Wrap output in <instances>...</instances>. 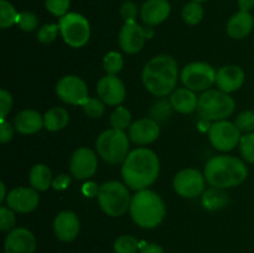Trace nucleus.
<instances>
[{
	"label": "nucleus",
	"mask_w": 254,
	"mask_h": 253,
	"mask_svg": "<svg viewBox=\"0 0 254 253\" xmlns=\"http://www.w3.org/2000/svg\"><path fill=\"white\" fill-rule=\"evenodd\" d=\"M160 173L158 155L148 148H138L128 154L122 166L124 184L131 190H145L153 185Z\"/></svg>",
	"instance_id": "nucleus-1"
},
{
	"label": "nucleus",
	"mask_w": 254,
	"mask_h": 253,
	"mask_svg": "<svg viewBox=\"0 0 254 253\" xmlns=\"http://www.w3.org/2000/svg\"><path fill=\"white\" fill-rule=\"evenodd\" d=\"M141 78L151 94L156 97L168 96L173 93L178 83V63L169 55H159L145 64Z\"/></svg>",
	"instance_id": "nucleus-2"
},
{
	"label": "nucleus",
	"mask_w": 254,
	"mask_h": 253,
	"mask_svg": "<svg viewBox=\"0 0 254 253\" xmlns=\"http://www.w3.org/2000/svg\"><path fill=\"white\" fill-rule=\"evenodd\" d=\"M206 181L211 186L230 189L241 185L248 176V169L241 159L230 155L211 158L205 166Z\"/></svg>",
	"instance_id": "nucleus-3"
},
{
	"label": "nucleus",
	"mask_w": 254,
	"mask_h": 253,
	"mask_svg": "<svg viewBox=\"0 0 254 253\" xmlns=\"http://www.w3.org/2000/svg\"><path fill=\"white\" fill-rule=\"evenodd\" d=\"M129 211L131 220L141 228L158 227L166 213L163 198L149 189L136 191L131 197Z\"/></svg>",
	"instance_id": "nucleus-4"
},
{
	"label": "nucleus",
	"mask_w": 254,
	"mask_h": 253,
	"mask_svg": "<svg viewBox=\"0 0 254 253\" xmlns=\"http://www.w3.org/2000/svg\"><path fill=\"white\" fill-rule=\"evenodd\" d=\"M97 198L102 211L111 217L123 216L131 202L128 186L119 181H107L99 186Z\"/></svg>",
	"instance_id": "nucleus-5"
},
{
	"label": "nucleus",
	"mask_w": 254,
	"mask_h": 253,
	"mask_svg": "<svg viewBox=\"0 0 254 253\" xmlns=\"http://www.w3.org/2000/svg\"><path fill=\"white\" fill-rule=\"evenodd\" d=\"M96 149L106 163L118 165L124 163L129 154V136L123 130L107 129L97 138Z\"/></svg>",
	"instance_id": "nucleus-6"
},
{
	"label": "nucleus",
	"mask_w": 254,
	"mask_h": 253,
	"mask_svg": "<svg viewBox=\"0 0 254 253\" xmlns=\"http://www.w3.org/2000/svg\"><path fill=\"white\" fill-rule=\"evenodd\" d=\"M235 101L220 89H207L198 97V116L205 121H225L235 112Z\"/></svg>",
	"instance_id": "nucleus-7"
},
{
	"label": "nucleus",
	"mask_w": 254,
	"mask_h": 253,
	"mask_svg": "<svg viewBox=\"0 0 254 253\" xmlns=\"http://www.w3.org/2000/svg\"><path fill=\"white\" fill-rule=\"evenodd\" d=\"M60 34L64 41L73 49L83 47L91 37L89 21L78 12H68L60 17Z\"/></svg>",
	"instance_id": "nucleus-8"
},
{
	"label": "nucleus",
	"mask_w": 254,
	"mask_h": 253,
	"mask_svg": "<svg viewBox=\"0 0 254 253\" xmlns=\"http://www.w3.org/2000/svg\"><path fill=\"white\" fill-rule=\"evenodd\" d=\"M216 74L211 64L206 62H192L186 64L181 71V82L186 88L193 92L207 91L213 83H216Z\"/></svg>",
	"instance_id": "nucleus-9"
},
{
	"label": "nucleus",
	"mask_w": 254,
	"mask_h": 253,
	"mask_svg": "<svg viewBox=\"0 0 254 253\" xmlns=\"http://www.w3.org/2000/svg\"><path fill=\"white\" fill-rule=\"evenodd\" d=\"M241 131L235 123L228 121L215 122L208 129V139L215 149L221 151L233 150L241 141Z\"/></svg>",
	"instance_id": "nucleus-10"
},
{
	"label": "nucleus",
	"mask_w": 254,
	"mask_h": 253,
	"mask_svg": "<svg viewBox=\"0 0 254 253\" xmlns=\"http://www.w3.org/2000/svg\"><path fill=\"white\" fill-rule=\"evenodd\" d=\"M56 94L62 102L73 106H83L88 97L86 82L78 76H64L57 82Z\"/></svg>",
	"instance_id": "nucleus-11"
},
{
	"label": "nucleus",
	"mask_w": 254,
	"mask_h": 253,
	"mask_svg": "<svg viewBox=\"0 0 254 253\" xmlns=\"http://www.w3.org/2000/svg\"><path fill=\"white\" fill-rule=\"evenodd\" d=\"M205 181V175L196 169H184L174 178V190L183 197L193 198L203 192Z\"/></svg>",
	"instance_id": "nucleus-12"
},
{
	"label": "nucleus",
	"mask_w": 254,
	"mask_h": 253,
	"mask_svg": "<svg viewBox=\"0 0 254 253\" xmlns=\"http://www.w3.org/2000/svg\"><path fill=\"white\" fill-rule=\"evenodd\" d=\"M98 166L96 153L89 148H79L72 154L69 170L77 180H84L93 176Z\"/></svg>",
	"instance_id": "nucleus-13"
},
{
	"label": "nucleus",
	"mask_w": 254,
	"mask_h": 253,
	"mask_svg": "<svg viewBox=\"0 0 254 253\" xmlns=\"http://www.w3.org/2000/svg\"><path fill=\"white\" fill-rule=\"evenodd\" d=\"M98 97L108 106H119L126 99V87L122 79L114 74L102 77L97 83Z\"/></svg>",
	"instance_id": "nucleus-14"
},
{
	"label": "nucleus",
	"mask_w": 254,
	"mask_h": 253,
	"mask_svg": "<svg viewBox=\"0 0 254 253\" xmlns=\"http://www.w3.org/2000/svg\"><path fill=\"white\" fill-rule=\"evenodd\" d=\"M40 196L34 188H15L7 193L6 205L15 212L29 213L39 206Z\"/></svg>",
	"instance_id": "nucleus-15"
},
{
	"label": "nucleus",
	"mask_w": 254,
	"mask_h": 253,
	"mask_svg": "<svg viewBox=\"0 0 254 253\" xmlns=\"http://www.w3.org/2000/svg\"><path fill=\"white\" fill-rule=\"evenodd\" d=\"M145 29L136 21L126 22L119 31V46L126 54H138L145 44Z\"/></svg>",
	"instance_id": "nucleus-16"
},
{
	"label": "nucleus",
	"mask_w": 254,
	"mask_h": 253,
	"mask_svg": "<svg viewBox=\"0 0 254 253\" xmlns=\"http://www.w3.org/2000/svg\"><path fill=\"white\" fill-rule=\"evenodd\" d=\"M4 251L5 253H35L36 238L27 228H14L5 238Z\"/></svg>",
	"instance_id": "nucleus-17"
},
{
	"label": "nucleus",
	"mask_w": 254,
	"mask_h": 253,
	"mask_svg": "<svg viewBox=\"0 0 254 253\" xmlns=\"http://www.w3.org/2000/svg\"><path fill=\"white\" fill-rule=\"evenodd\" d=\"M160 135V126L158 122L151 118H141L129 126L128 136L133 143L139 145H148L155 141Z\"/></svg>",
	"instance_id": "nucleus-18"
},
{
	"label": "nucleus",
	"mask_w": 254,
	"mask_h": 253,
	"mask_svg": "<svg viewBox=\"0 0 254 253\" xmlns=\"http://www.w3.org/2000/svg\"><path fill=\"white\" fill-rule=\"evenodd\" d=\"M55 235L62 242H71L76 240L81 230L78 217L72 211H62L54 221Z\"/></svg>",
	"instance_id": "nucleus-19"
},
{
	"label": "nucleus",
	"mask_w": 254,
	"mask_h": 253,
	"mask_svg": "<svg viewBox=\"0 0 254 253\" xmlns=\"http://www.w3.org/2000/svg\"><path fill=\"white\" fill-rule=\"evenodd\" d=\"M246 74L241 67L230 64L221 67L216 74V84L218 89L225 93H232L238 91L243 86Z\"/></svg>",
	"instance_id": "nucleus-20"
},
{
	"label": "nucleus",
	"mask_w": 254,
	"mask_h": 253,
	"mask_svg": "<svg viewBox=\"0 0 254 253\" xmlns=\"http://www.w3.org/2000/svg\"><path fill=\"white\" fill-rule=\"evenodd\" d=\"M171 12L168 0H146L140 7V17L148 26H156L169 17Z\"/></svg>",
	"instance_id": "nucleus-21"
},
{
	"label": "nucleus",
	"mask_w": 254,
	"mask_h": 253,
	"mask_svg": "<svg viewBox=\"0 0 254 253\" xmlns=\"http://www.w3.org/2000/svg\"><path fill=\"white\" fill-rule=\"evenodd\" d=\"M254 27V17L250 11L240 10L236 12L227 22L228 36L235 40H241L247 37L252 32Z\"/></svg>",
	"instance_id": "nucleus-22"
},
{
	"label": "nucleus",
	"mask_w": 254,
	"mask_h": 253,
	"mask_svg": "<svg viewBox=\"0 0 254 253\" xmlns=\"http://www.w3.org/2000/svg\"><path fill=\"white\" fill-rule=\"evenodd\" d=\"M14 126L19 133L25 134H35L41 130L44 126V117L36 111L32 109H25L16 114L14 119Z\"/></svg>",
	"instance_id": "nucleus-23"
},
{
	"label": "nucleus",
	"mask_w": 254,
	"mask_h": 253,
	"mask_svg": "<svg viewBox=\"0 0 254 253\" xmlns=\"http://www.w3.org/2000/svg\"><path fill=\"white\" fill-rule=\"evenodd\" d=\"M170 103L174 111L183 114H189L197 109L198 98L191 89L178 88L171 93Z\"/></svg>",
	"instance_id": "nucleus-24"
},
{
	"label": "nucleus",
	"mask_w": 254,
	"mask_h": 253,
	"mask_svg": "<svg viewBox=\"0 0 254 253\" xmlns=\"http://www.w3.org/2000/svg\"><path fill=\"white\" fill-rule=\"evenodd\" d=\"M29 180L31 188L37 191H46L50 186H52V173L50 168L45 164H36L31 168L29 174Z\"/></svg>",
	"instance_id": "nucleus-25"
},
{
	"label": "nucleus",
	"mask_w": 254,
	"mask_h": 253,
	"mask_svg": "<svg viewBox=\"0 0 254 253\" xmlns=\"http://www.w3.org/2000/svg\"><path fill=\"white\" fill-rule=\"evenodd\" d=\"M228 202H230V197L225 189L212 186L206 190L202 195V205L208 211L221 210V208L226 207Z\"/></svg>",
	"instance_id": "nucleus-26"
},
{
	"label": "nucleus",
	"mask_w": 254,
	"mask_h": 253,
	"mask_svg": "<svg viewBox=\"0 0 254 253\" xmlns=\"http://www.w3.org/2000/svg\"><path fill=\"white\" fill-rule=\"evenodd\" d=\"M68 122V112L61 107H54L49 109L44 116V126L50 131H59L66 128Z\"/></svg>",
	"instance_id": "nucleus-27"
},
{
	"label": "nucleus",
	"mask_w": 254,
	"mask_h": 253,
	"mask_svg": "<svg viewBox=\"0 0 254 253\" xmlns=\"http://www.w3.org/2000/svg\"><path fill=\"white\" fill-rule=\"evenodd\" d=\"M181 16H183L184 21L189 25H197L202 21L203 19V7L201 2L192 1L185 4L181 11Z\"/></svg>",
	"instance_id": "nucleus-28"
},
{
	"label": "nucleus",
	"mask_w": 254,
	"mask_h": 253,
	"mask_svg": "<svg viewBox=\"0 0 254 253\" xmlns=\"http://www.w3.org/2000/svg\"><path fill=\"white\" fill-rule=\"evenodd\" d=\"M19 12L15 10L14 5L7 0H0V27L2 30L9 29L17 24Z\"/></svg>",
	"instance_id": "nucleus-29"
},
{
	"label": "nucleus",
	"mask_w": 254,
	"mask_h": 253,
	"mask_svg": "<svg viewBox=\"0 0 254 253\" xmlns=\"http://www.w3.org/2000/svg\"><path fill=\"white\" fill-rule=\"evenodd\" d=\"M109 122H111V126H113L114 129L124 131L126 129H128L129 126H131V114L128 108L119 106L117 107L116 111L111 114Z\"/></svg>",
	"instance_id": "nucleus-30"
},
{
	"label": "nucleus",
	"mask_w": 254,
	"mask_h": 253,
	"mask_svg": "<svg viewBox=\"0 0 254 253\" xmlns=\"http://www.w3.org/2000/svg\"><path fill=\"white\" fill-rule=\"evenodd\" d=\"M123 66L124 60L119 52L111 51L104 56L103 67L108 74H114V76H117V73H119V72L122 71Z\"/></svg>",
	"instance_id": "nucleus-31"
},
{
	"label": "nucleus",
	"mask_w": 254,
	"mask_h": 253,
	"mask_svg": "<svg viewBox=\"0 0 254 253\" xmlns=\"http://www.w3.org/2000/svg\"><path fill=\"white\" fill-rule=\"evenodd\" d=\"M173 106H171L170 102L168 101H158L156 103H154L151 106L149 114H150V118L154 119L155 122L160 123V122L166 121L169 117L171 116V112H173Z\"/></svg>",
	"instance_id": "nucleus-32"
},
{
	"label": "nucleus",
	"mask_w": 254,
	"mask_h": 253,
	"mask_svg": "<svg viewBox=\"0 0 254 253\" xmlns=\"http://www.w3.org/2000/svg\"><path fill=\"white\" fill-rule=\"evenodd\" d=\"M138 248L139 242L133 236H121L114 242V252L116 253H136Z\"/></svg>",
	"instance_id": "nucleus-33"
},
{
	"label": "nucleus",
	"mask_w": 254,
	"mask_h": 253,
	"mask_svg": "<svg viewBox=\"0 0 254 253\" xmlns=\"http://www.w3.org/2000/svg\"><path fill=\"white\" fill-rule=\"evenodd\" d=\"M240 151L242 154L243 159L248 163L254 164V133H247L241 138Z\"/></svg>",
	"instance_id": "nucleus-34"
},
{
	"label": "nucleus",
	"mask_w": 254,
	"mask_h": 253,
	"mask_svg": "<svg viewBox=\"0 0 254 253\" xmlns=\"http://www.w3.org/2000/svg\"><path fill=\"white\" fill-rule=\"evenodd\" d=\"M104 104L106 103H104L101 98H92V97H89V98L87 99L86 103L82 107H83L84 113H86L89 118L97 119L101 118V117L103 116L104 109H106Z\"/></svg>",
	"instance_id": "nucleus-35"
},
{
	"label": "nucleus",
	"mask_w": 254,
	"mask_h": 253,
	"mask_svg": "<svg viewBox=\"0 0 254 253\" xmlns=\"http://www.w3.org/2000/svg\"><path fill=\"white\" fill-rule=\"evenodd\" d=\"M71 0H45V7L49 12L57 17L68 14Z\"/></svg>",
	"instance_id": "nucleus-36"
},
{
	"label": "nucleus",
	"mask_w": 254,
	"mask_h": 253,
	"mask_svg": "<svg viewBox=\"0 0 254 253\" xmlns=\"http://www.w3.org/2000/svg\"><path fill=\"white\" fill-rule=\"evenodd\" d=\"M17 26L22 30V31H34L39 25V20L37 16L32 11H22L19 12V17H17Z\"/></svg>",
	"instance_id": "nucleus-37"
},
{
	"label": "nucleus",
	"mask_w": 254,
	"mask_h": 253,
	"mask_svg": "<svg viewBox=\"0 0 254 253\" xmlns=\"http://www.w3.org/2000/svg\"><path fill=\"white\" fill-rule=\"evenodd\" d=\"M235 126L240 129V131L252 133L254 130V112L245 111L238 114L235 121Z\"/></svg>",
	"instance_id": "nucleus-38"
},
{
	"label": "nucleus",
	"mask_w": 254,
	"mask_h": 253,
	"mask_svg": "<svg viewBox=\"0 0 254 253\" xmlns=\"http://www.w3.org/2000/svg\"><path fill=\"white\" fill-rule=\"evenodd\" d=\"M59 32V24H45L37 31V40L42 44H50L56 39Z\"/></svg>",
	"instance_id": "nucleus-39"
},
{
	"label": "nucleus",
	"mask_w": 254,
	"mask_h": 253,
	"mask_svg": "<svg viewBox=\"0 0 254 253\" xmlns=\"http://www.w3.org/2000/svg\"><path fill=\"white\" fill-rule=\"evenodd\" d=\"M16 217L11 208L1 206L0 207V230L10 231L15 226Z\"/></svg>",
	"instance_id": "nucleus-40"
},
{
	"label": "nucleus",
	"mask_w": 254,
	"mask_h": 253,
	"mask_svg": "<svg viewBox=\"0 0 254 253\" xmlns=\"http://www.w3.org/2000/svg\"><path fill=\"white\" fill-rule=\"evenodd\" d=\"M139 10L138 5L134 1H130V0H127L122 4L121 6V15L123 17V20L126 22H133L136 21V17H138Z\"/></svg>",
	"instance_id": "nucleus-41"
},
{
	"label": "nucleus",
	"mask_w": 254,
	"mask_h": 253,
	"mask_svg": "<svg viewBox=\"0 0 254 253\" xmlns=\"http://www.w3.org/2000/svg\"><path fill=\"white\" fill-rule=\"evenodd\" d=\"M12 107V97L10 92L6 89L0 91V118L5 119L7 114L10 113Z\"/></svg>",
	"instance_id": "nucleus-42"
},
{
	"label": "nucleus",
	"mask_w": 254,
	"mask_h": 253,
	"mask_svg": "<svg viewBox=\"0 0 254 253\" xmlns=\"http://www.w3.org/2000/svg\"><path fill=\"white\" fill-rule=\"evenodd\" d=\"M14 135V129H12L10 122H7L6 119H1L0 121V141L2 144L7 143L12 139Z\"/></svg>",
	"instance_id": "nucleus-43"
},
{
	"label": "nucleus",
	"mask_w": 254,
	"mask_h": 253,
	"mask_svg": "<svg viewBox=\"0 0 254 253\" xmlns=\"http://www.w3.org/2000/svg\"><path fill=\"white\" fill-rule=\"evenodd\" d=\"M69 184H71V178L67 174H60L52 181V188L57 191H62L66 190L69 186Z\"/></svg>",
	"instance_id": "nucleus-44"
},
{
	"label": "nucleus",
	"mask_w": 254,
	"mask_h": 253,
	"mask_svg": "<svg viewBox=\"0 0 254 253\" xmlns=\"http://www.w3.org/2000/svg\"><path fill=\"white\" fill-rule=\"evenodd\" d=\"M99 186L97 185L93 181H89V183H86L82 188V192L87 196V197H93V196L98 195Z\"/></svg>",
	"instance_id": "nucleus-45"
},
{
	"label": "nucleus",
	"mask_w": 254,
	"mask_h": 253,
	"mask_svg": "<svg viewBox=\"0 0 254 253\" xmlns=\"http://www.w3.org/2000/svg\"><path fill=\"white\" fill-rule=\"evenodd\" d=\"M139 253H164V251L158 243H148L141 248Z\"/></svg>",
	"instance_id": "nucleus-46"
},
{
	"label": "nucleus",
	"mask_w": 254,
	"mask_h": 253,
	"mask_svg": "<svg viewBox=\"0 0 254 253\" xmlns=\"http://www.w3.org/2000/svg\"><path fill=\"white\" fill-rule=\"evenodd\" d=\"M238 6L242 11H251L254 7V0H238Z\"/></svg>",
	"instance_id": "nucleus-47"
},
{
	"label": "nucleus",
	"mask_w": 254,
	"mask_h": 253,
	"mask_svg": "<svg viewBox=\"0 0 254 253\" xmlns=\"http://www.w3.org/2000/svg\"><path fill=\"white\" fill-rule=\"evenodd\" d=\"M0 190H1V193H0V202H2L4 200H6V188H5L4 183H0Z\"/></svg>",
	"instance_id": "nucleus-48"
},
{
	"label": "nucleus",
	"mask_w": 254,
	"mask_h": 253,
	"mask_svg": "<svg viewBox=\"0 0 254 253\" xmlns=\"http://www.w3.org/2000/svg\"><path fill=\"white\" fill-rule=\"evenodd\" d=\"M195 1H198V2H203V1H207V0H195Z\"/></svg>",
	"instance_id": "nucleus-49"
}]
</instances>
